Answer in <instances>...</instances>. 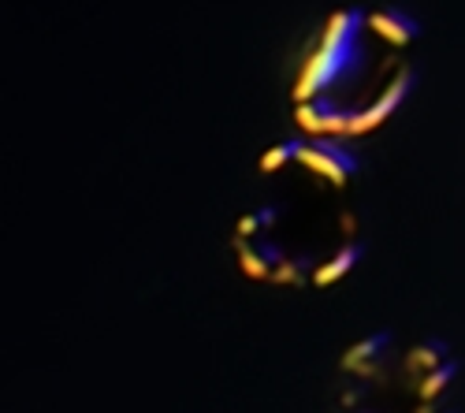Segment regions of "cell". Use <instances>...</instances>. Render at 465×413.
<instances>
[{
	"mask_svg": "<svg viewBox=\"0 0 465 413\" xmlns=\"http://www.w3.org/2000/svg\"><path fill=\"white\" fill-rule=\"evenodd\" d=\"M358 261H361V242H354V239H351V242H346L331 261H324V265L313 272V287H321V290H324V287L339 283L346 272H351V269L358 265Z\"/></svg>",
	"mask_w": 465,
	"mask_h": 413,
	"instance_id": "8",
	"label": "cell"
},
{
	"mask_svg": "<svg viewBox=\"0 0 465 413\" xmlns=\"http://www.w3.org/2000/svg\"><path fill=\"white\" fill-rule=\"evenodd\" d=\"M257 216H261V228L268 231V228H276V220H280V209H276V205H264V209H257Z\"/></svg>",
	"mask_w": 465,
	"mask_h": 413,
	"instance_id": "14",
	"label": "cell"
},
{
	"mask_svg": "<svg viewBox=\"0 0 465 413\" xmlns=\"http://www.w3.org/2000/svg\"><path fill=\"white\" fill-rule=\"evenodd\" d=\"M391 347V331H376V335H365V339L351 343L342 350V372H354V377H365V380H380L383 377V354Z\"/></svg>",
	"mask_w": 465,
	"mask_h": 413,
	"instance_id": "5",
	"label": "cell"
},
{
	"mask_svg": "<svg viewBox=\"0 0 465 413\" xmlns=\"http://www.w3.org/2000/svg\"><path fill=\"white\" fill-rule=\"evenodd\" d=\"M361 108H346L339 97H313V101H298L294 108V123L305 134H339V138H351V127L358 120Z\"/></svg>",
	"mask_w": 465,
	"mask_h": 413,
	"instance_id": "3",
	"label": "cell"
},
{
	"mask_svg": "<svg viewBox=\"0 0 465 413\" xmlns=\"http://www.w3.org/2000/svg\"><path fill=\"white\" fill-rule=\"evenodd\" d=\"M313 265H309V257H283L280 265H276V272H272V283H280V287H305V283H313Z\"/></svg>",
	"mask_w": 465,
	"mask_h": 413,
	"instance_id": "11",
	"label": "cell"
},
{
	"mask_svg": "<svg viewBox=\"0 0 465 413\" xmlns=\"http://www.w3.org/2000/svg\"><path fill=\"white\" fill-rule=\"evenodd\" d=\"M264 228H261V216L257 212H246V216H239V228H235V235L239 239H257Z\"/></svg>",
	"mask_w": 465,
	"mask_h": 413,
	"instance_id": "13",
	"label": "cell"
},
{
	"mask_svg": "<svg viewBox=\"0 0 465 413\" xmlns=\"http://www.w3.org/2000/svg\"><path fill=\"white\" fill-rule=\"evenodd\" d=\"M413 86H417V71H413V67L395 71V79L387 83V90H383L369 108L358 112V120H354V127H351V138H361V134H369V131H376L380 123L391 120L395 108L413 93Z\"/></svg>",
	"mask_w": 465,
	"mask_h": 413,
	"instance_id": "4",
	"label": "cell"
},
{
	"mask_svg": "<svg viewBox=\"0 0 465 413\" xmlns=\"http://www.w3.org/2000/svg\"><path fill=\"white\" fill-rule=\"evenodd\" d=\"M369 30L376 34V37H383L387 45H395V49H402V45H413L417 42V34H420V23L406 12V8H380V12H372L369 15Z\"/></svg>",
	"mask_w": 465,
	"mask_h": 413,
	"instance_id": "6",
	"label": "cell"
},
{
	"mask_svg": "<svg viewBox=\"0 0 465 413\" xmlns=\"http://www.w3.org/2000/svg\"><path fill=\"white\" fill-rule=\"evenodd\" d=\"M305 172H313L321 179H328L331 186H346V179L358 175V153L351 145H342L339 134H313L309 142H298V157H294Z\"/></svg>",
	"mask_w": 465,
	"mask_h": 413,
	"instance_id": "2",
	"label": "cell"
},
{
	"mask_svg": "<svg viewBox=\"0 0 465 413\" xmlns=\"http://www.w3.org/2000/svg\"><path fill=\"white\" fill-rule=\"evenodd\" d=\"M235 250H239V265L250 280H272L276 265L287 257L283 246H276L272 239H261V242H250V239H239L235 235Z\"/></svg>",
	"mask_w": 465,
	"mask_h": 413,
	"instance_id": "7",
	"label": "cell"
},
{
	"mask_svg": "<svg viewBox=\"0 0 465 413\" xmlns=\"http://www.w3.org/2000/svg\"><path fill=\"white\" fill-rule=\"evenodd\" d=\"M339 228H342V235H354V231H358L354 212H342V216H339Z\"/></svg>",
	"mask_w": 465,
	"mask_h": 413,
	"instance_id": "15",
	"label": "cell"
},
{
	"mask_svg": "<svg viewBox=\"0 0 465 413\" xmlns=\"http://www.w3.org/2000/svg\"><path fill=\"white\" fill-rule=\"evenodd\" d=\"M461 372V365L454 361V358H447L443 365H436V369H429L420 377V384H417V395H420V402H436V395H443L450 384H454V377Z\"/></svg>",
	"mask_w": 465,
	"mask_h": 413,
	"instance_id": "9",
	"label": "cell"
},
{
	"mask_svg": "<svg viewBox=\"0 0 465 413\" xmlns=\"http://www.w3.org/2000/svg\"><path fill=\"white\" fill-rule=\"evenodd\" d=\"M361 395H365L361 388H351V391H342V406H346V409H351V406H358V402H361Z\"/></svg>",
	"mask_w": 465,
	"mask_h": 413,
	"instance_id": "16",
	"label": "cell"
},
{
	"mask_svg": "<svg viewBox=\"0 0 465 413\" xmlns=\"http://www.w3.org/2000/svg\"><path fill=\"white\" fill-rule=\"evenodd\" d=\"M298 157V138H287V142H276L272 149H264V157H261V172L264 175H272V172H280L287 161H294Z\"/></svg>",
	"mask_w": 465,
	"mask_h": 413,
	"instance_id": "12",
	"label": "cell"
},
{
	"mask_svg": "<svg viewBox=\"0 0 465 413\" xmlns=\"http://www.w3.org/2000/svg\"><path fill=\"white\" fill-rule=\"evenodd\" d=\"M450 358V347L443 343V339H424V343H417L410 354H406V369L410 372H429V369H436V365H443Z\"/></svg>",
	"mask_w": 465,
	"mask_h": 413,
	"instance_id": "10",
	"label": "cell"
},
{
	"mask_svg": "<svg viewBox=\"0 0 465 413\" xmlns=\"http://www.w3.org/2000/svg\"><path fill=\"white\" fill-rule=\"evenodd\" d=\"M361 30H369V15L361 8H342L328 19L321 45L302 64L294 79V101H313L324 93H346L361 86V79L369 74V49Z\"/></svg>",
	"mask_w": 465,
	"mask_h": 413,
	"instance_id": "1",
	"label": "cell"
}]
</instances>
